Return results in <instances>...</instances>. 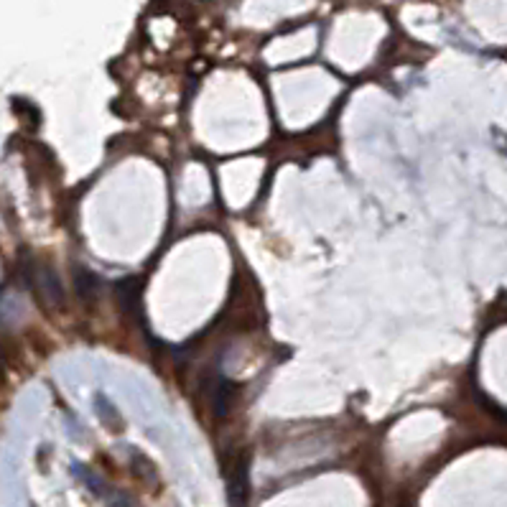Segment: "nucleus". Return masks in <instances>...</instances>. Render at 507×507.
Instances as JSON below:
<instances>
[{
  "mask_svg": "<svg viewBox=\"0 0 507 507\" xmlns=\"http://www.w3.org/2000/svg\"><path fill=\"white\" fill-rule=\"evenodd\" d=\"M74 285H77V294L84 301H92L99 291V278L87 268H80V270H74Z\"/></svg>",
  "mask_w": 507,
  "mask_h": 507,
  "instance_id": "nucleus-4",
  "label": "nucleus"
},
{
  "mask_svg": "<svg viewBox=\"0 0 507 507\" xmlns=\"http://www.w3.org/2000/svg\"><path fill=\"white\" fill-rule=\"evenodd\" d=\"M202 390H204L207 405L214 413V418H224L230 413L232 401H235V390H237L235 383L220 373H209L202 383Z\"/></svg>",
  "mask_w": 507,
  "mask_h": 507,
  "instance_id": "nucleus-1",
  "label": "nucleus"
},
{
  "mask_svg": "<svg viewBox=\"0 0 507 507\" xmlns=\"http://www.w3.org/2000/svg\"><path fill=\"white\" fill-rule=\"evenodd\" d=\"M36 283H38V288H41V294H44L46 301L54 303V306H62L64 303L62 281H59V273H56L49 263L36 266Z\"/></svg>",
  "mask_w": 507,
  "mask_h": 507,
  "instance_id": "nucleus-2",
  "label": "nucleus"
},
{
  "mask_svg": "<svg viewBox=\"0 0 507 507\" xmlns=\"http://www.w3.org/2000/svg\"><path fill=\"white\" fill-rule=\"evenodd\" d=\"M141 278H123V281H117L115 285V294H117V301L123 306V311H138V303H141Z\"/></svg>",
  "mask_w": 507,
  "mask_h": 507,
  "instance_id": "nucleus-3",
  "label": "nucleus"
}]
</instances>
